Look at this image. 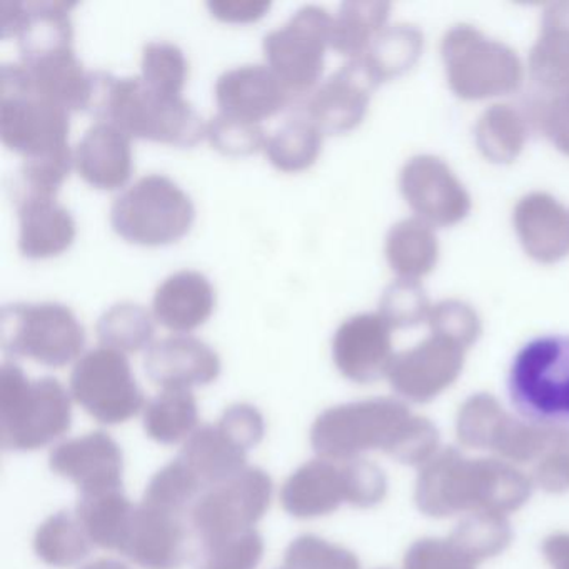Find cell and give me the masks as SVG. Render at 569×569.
<instances>
[{"mask_svg": "<svg viewBox=\"0 0 569 569\" xmlns=\"http://www.w3.org/2000/svg\"><path fill=\"white\" fill-rule=\"evenodd\" d=\"M511 538L512 532L506 516L491 512H472L466 516L449 536L476 565L505 551Z\"/></svg>", "mask_w": 569, "mask_h": 569, "instance_id": "cell-40", "label": "cell"}, {"mask_svg": "<svg viewBox=\"0 0 569 569\" xmlns=\"http://www.w3.org/2000/svg\"><path fill=\"white\" fill-rule=\"evenodd\" d=\"M431 302L421 282L396 279L379 299V315L392 329L412 328L428 321Z\"/></svg>", "mask_w": 569, "mask_h": 569, "instance_id": "cell-44", "label": "cell"}, {"mask_svg": "<svg viewBox=\"0 0 569 569\" xmlns=\"http://www.w3.org/2000/svg\"><path fill=\"white\" fill-rule=\"evenodd\" d=\"M391 4L379 0H349L332 18L331 48L349 59L361 58L386 28Z\"/></svg>", "mask_w": 569, "mask_h": 569, "instance_id": "cell-33", "label": "cell"}, {"mask_svg": "<svg viewBox=\"0 0 569 569\" xmlns=\"http://www.w3.org/2000/svg\"><path fill=\"white\" fill-rule=\"evenodd\" d=\"M28 16L26 2L19 0H2L0 2V32L2 38L19 36Z\"/></svg>", "mask_w": 569, "mask_h": 569, "instance_id": "cell-53", "label": "cell"}, {"mask_svg": "<svg viewBox=\"0 0 569 569\" xmlns=\"http://www.w3.org/2000/svg\"><path fill=\"white\" fill-rule=\"evenodd\" d=\"M89 78L91 94L86 111L114 124L129 138L172 146H194L206 138V122L182 96L152 91L141 76L118 78L92 71Z\"/></svg>", "mask_w": 569, "mask_h": 569, "instance_id": "cell-3", "label": "cell"}, {"mask_svg": "<svg viewBox=\"0 0 569 569\" xmlns=\"http://www.w3.org/2000/svg\"><path fill=\"white\" fill-rule=\"evenodd\" d=\"M92 541L78 516L62 511L51 516L36 532L34 548L39 558L51 566L68 568L91 552Z\"/></svg>", "mask_w": 569, "mask_h": 569, "instance_id": "cell-39", "label": "cell"}, {"mask_svg": "<svg viewBox=\"0 0 569 569\" xmlns=\"http://www.w3.org/2000/svg\"><path fill=\"white\" fill-rule=\"evenodd\" d=\"M72 161L78 174L92 188H121L131 178V138L114 124L94 122L76 144Z\"/></svg>", "mask_w": 569, "mask_h": 569, "instance_id": "cell-24", "label": "cell"}, {"mask_svg": "<svg viewBox=\"0 0 569 569\" xmlns=\"http://www.w3.org/2000/svg\"><path fill=\"white\" fill-rule=\"evenodd\" d=\"M246 452L221 426H204L192 432L179 459L208 491L244 471Z\"/></svg>", "mask_w": 569, "mask_h": 569, "instance_id": "cell-28", "label": "cell"}, {"mask_svg": "<svg viewBox=\"0 0 569 569\" xmlns=\"http://www.w3.org/2000/svg\"><path fill=\"white\" fill-rule=\"evenodd\" d=\"M532 492L531 478L501 459H469L456 448L436 452L419 471L415 499L431 518L461 512L506 516Z\"/></svg>", "mask_w": 569, "mask_h": 569, "instance_id": "cell-2", "label": "cell"}, {"mask_svg": "<svg viewBox=\"0 0 569 569\" xmlns=\"http://www.w3.org/2000/svg\"><path fill=\"white\" fill-rule=\"evenodd\" d=\"M315 451L326 459L348 461L366 451H382L402 465L425 466L438 452L436 426L412 415L392 398L366 399L328 409L311 429Z\"/></svg>", "mask_w": 569, "mask_h": 569, "instance_id": "cell-1", "label": "cell"}, {"mask_svg": "<svg viewBox=\"0 0 569 569\" xmlns=\"http://www.w3.org/2000/svg\"><path fill=\"white\" fill-rule=\"evenodd\" d=\"M219 112L259 122L291 104L288 89L264 64H244L222 72L216 81Z\"/></svg>", "mask_w": 569, "mask_h": 569, "instance_id": "cell-21", "label": "cell"}, {"mask_svg": "<svg viewBox=\"0 0 569 569\" xmlns=\"http://www.w3.org/2000/svg\"><path fill=\"white\" fill-rule=\"evenodd\" d=\"M476 566L449 538L419 539L405 558V569H476Z\"/></svg>", "mask_w": 569, "mask_h": 569, "instance_id": "cell-49", "label": "cell"}, {"mask_svg": "<svg viewBox=\"0 0 569 569\" xmlns=\"http://www.w3.org/2000/svg\"><path fill=\"white\" fill-rule=\"evenodd\" d=\"M24 66L31 76L32 86L42 98L61 106L68 112L88 109L91 78L74 49H66Z\"/></svg>", "mask_w": 569, "mask_h": 569, "instance_id": "cell-29", "label": "cell"}, {"mask_svg": "<svg viewBox=\"0 0 569 569\" xmlns=\"http://www.w3.org/2000/svg\"><path fill=\"white\" fill-rule=\"evenodd\" d=\"M96 332L104 348L136 352L151 346L149 342L154 336V321L144 306L129 301L118 302L99 316Z\"/></svg>", "mask_w": 569, "mask_h": 569, "instance_id": "cell-38", "label": "cell"}, {"mask_svg": "<svg viewBox=\"0 0 569 569\" xmlns=\"http://www.w3.org/2000/svg\"><path fill=\"white\" fill-rule=\"evenodd\" d=\"M146 375L162 389H189L216 381L221 361L214 349L192 336H169L144 355Z\"/></svg>", "mask_w": 569, "mask_h": 569, "instance_id": "cell-22", "label": "cell"}, {"mask_svg": "<svg viewBox=\"0 0 569 569\" xmlns=\"http://www.w3.org/2000/svg\"><path fill=\"white\" fill-rule=\"evenodd\" d=\"M206 138L222 154L246 156L264 149V129L259 122L244 121L218 112L206 122Z\"/></svg>", "mask_w": 569, "mask_h": 569, "instance_id": "cell-45", "label": "cell"}, {"mask_svg": "<svg viewBox=\"0 0 569 569\" xmlns=\"http://www.w3.org/2000/svg\"><path fill=\"white\" fill-rule=\"evenodd\" d=\"M51 468L76 482L82 496L122 489L124 458L121 448L102 431L59 445L52 451Z\"/></svg>", "mask_w": 569, "mask_h": 569, "instance_id": "cell-20", "label": "cell"}, {"mask_svg": "<svg viewBox=\"0 0 569 569\" xmlns=\"http://www.w3.org/2000/svg\"><path fill=\"white\" fill-rule=\"evenodd\" d=\"M202 492H206L204 486L178 458L156 472L142 501L191 516L192 506L201 498Z\"/></svg>", "mask_w": 569, "mask_h": 569, "instance_id": "cell-42", "label": "cell"}, {"mask_svg": "<svg viewBox=\"0 0 569 569\" xmlns=\"http://www.w3.org/2000/svg\"><path fill=\"white\" fill-rule=\"evenodd\" d=\"M71 396L54 378L31 381L19 366L0 368V438L12 451L44 448L69 431Z\"/></svg>", "mask_w": 569, "mask_h": 569, "instance_id": "cell-4", "label": "cell"}, {"mask_svg": "<svg viewBox=\"0 0 569 569\" xmlns=\"http://www.w3.org/2000/svg\"><path fill=\"white\" fill-rule=\"evenodd\" d=\"M136 506L126 498L122 489L81 496L78 519L92 545L122 552Z\"/></svg>", "mask_w": 569, "mask_h": 569, "instance_id": "cell-32", "label": "cell"}, {"mask_svg": "<svg viewBox=\"0 0 569 569\" xmlns=\"http://www.w3.org/2000/svg\"><path fill=\"white\" fill-rule=\"evenodd\" d=\"M84 341L81 322L59 302H12L0 311V342L8 355L62 368L81 355Z\"/></svg>", "mask_w": 569, "mask_h": 569, "instance_id": "cell-10", "label": "cell"}, {"mask_svg": "<svg viewBox=\"0 0 569 569\" xmlns=\"http://www.w3.org/2000/svg\"><path fill=\"white\" fill-rule=\"evenodd\" d=\"M441 58L449 88L465 101L512 94L525 81L519 56L472 26L459 24L446 32Z\"/></svg>", "mask_w": 569, "mask_h": 569, "instance_id": "cell-7", "label": "cell"}, {"mask_svg": "<svg viewBox=\"0 0 569 569\" xmlns=\"http://www.w3.org/2000/svg\"><path fill=\"white\" fill-rule=\"evenodd\" d=\"M468 348L448 336L431 332L425 341L399 352L388 369L392 389L412 402L438 398L461 375Z\"/></svg>", "mask_w": 569, "mask_h": 569, "instance_id": "cell-16", "label": "cell"}, {"mask_svg": "<svg viewBox=\"0 0 569 569\" xmlns=\"http://www.w3.org/2000/svg\"><path fill=\"white\" fill-rule=\"evenodd\" d=\"M378 86L365 59H349L301 102L299 114L329 134L351 131L365 119Z\"/></svg>", "mask_w": 569, "mask_h": 569, "instance_id": "cell-17", "label": "cell"}, {"mask_svg": "<svg viewBox=\"0 0 569 569\" xmlns=\"http://www.w3.org/2000/svg\"><path fill=\"white\" fill-rule=\"evenodd\" d=\"M535 128L569 158V89L568 91L549 92L546 98L532 102L529 109Z\"/></svg>", "mask_w": 569, "mask_h": 569, "instance_id": "cell-48", "label": "cell"}, {"mask_svg": "<svg viewBox=\"0 0 569 569\" xmlns=\"http://www.w3.org/2000/svg\"><path fill=\"white\" fill-rule=\"evenodd\" d=\"M331 28L329 12L309 4L262 38L266 66L291 98L315 91L325 68L326 49L331 48Z\"/></svg>", "mask_w": 569, "mask_h": 569, "instance_id": "cell-11", "label": "cell"}, {"mask_svg": "<svg viewBox=\"0 0 569 569\" xmlns=\"http://www.w3.org/2000/svg\"><path fill=\"white\" fill-rule=\"evenodd\" d=\"M456 432L468 448L488 449L512 462H536L551 442L555 428L519 421L495 396L479 392L459 409Z\"/></svg>", "mask_w": 569, "mask_h": 569, "instance_id": "cell-13", "label": "cell"}, {"mask_svg": "<svg viewBox=\"0 0 569 569\" xmlns=\"http://www.w3.org/2000/svg\"><path fill=\"white\" fill-rule=\"evenodd\" d=\"M512 224L529 258L555 264L569 254V211L548 192H529L519 199Z\"/></svg>", "mask_w": 569, "mask_h": 569, "instance_id": "cell-23", "label": "cell"}, {"mask_svg": "<svg viewBox=\"0 0 569 569\" xmlns=\"http://www.w3.org/2000/svg\"><path fill=\"white\" fill-rule=\"evenodd\" d=\"M536 485L548 492H565L569 489V428H555L541 458L535 466Z\"/></svg>", "mask_w": 569, "mask_h": 569, "instance_id": "cell-50", "label": "cell"}, {"mask_svg": "<svg viewBox=\"0 0 569 569\" xmlns=\"http://www.w3.org/2000/svg\"><path fill=\"white\" fill-rule=\"evenodd\" d=\"M71 392L92 418L104 425L126 422L144 406L124 352L104 346L78 359L71 372Z\"/></svg>", "mask_w": 569, "mask_h": 569, "instance_id": "cell-12", "label": "cell"}, {"mask_svg": "<svg viewBox=\"0 0 569 569\" xmlns=\"http://www.w3.org/2000/svg\"><path fill=\"white\" fill-rule=\"evenodd\" d=\"M264 552V541L256 529L199 542L194 569H256Z\"/></svg>", "mask_w": 569, "mask_h": 569, "instance_id": "cell-41", "label": "cell"}, {"mask_svg": "<svg viewBox=\"0 0 569 569\" xmlns=\"http://www.w3.org/2000/svg\"><path fill=\"white\" fill-rule=\"evenodd\" d=\"M209 12L219 21L252 22L261 19L271 9L266 0H211Z\"/></svg>", "mask_w": 569, "mask_h": 569, "instance_id": "cell-52", "label": "cell"}, {"mask_svg": "<svg viewBox=\"0 0 569 569\" xmlns=\"http://www.w3.org/2000/svg\"><path fill=\"white\" fill-rule=\"evenodd\" d=\"M198 421V402L189 389H164L146 405V432L161 445L191 438Z\"/></svg>", "mask_w": 569, "mask_h": 569, "instance_id": "cell-36", "label": "cell"}, {"mask_svg": "<svg viewBox=\"0 0 569 569\" xmlns=\"http://www.w3.org/2000/svg\"><path fill=\"white\" fill-rule=\"evenodd\" d=\"M188 78L184 52L168 41H152L142 48L141 79L152 91L181 96Z\"/></svg>", "mask_w": 569, "mask_h": 569, "instance_id": "cell-43", "label": "cell"}, {"mask_svg": "<svg viewBox=\"0 0 569 569\" xmlns=\"http://www.w3.org/2000/svg\"><path fill=\"white\" fill-rule=\"evenodd\" d=\"M14 204L19 219L18 248L24 258H52L74 241V219L56 198L26 196L16 198Z\"/></svg>", "mask_w": 569, "mask_h": 569, "instance_id": "cell-25", "label": "cell"}, {"mask_svg": "<svg viewBox=\"0 0 569 569\" xmlns=\"http://www.w3.org/2000/svg\"><path fill=\"white\" fill-rule=\"evenodd\" d=\"M74 2L36 0L26 2L28 16L18 36L21 64L72 48L71 9Z\"/></svg>", "mask_w": 569, "mask_h": 569, "instance_id": "cell-30", "label": "cell"}, {"mask_svg": "<svg viewBox=\"0 0 569 569\" xmlns=\"http://www.w3.org/2000/svg\"><path fill=\"white\" fill-rule=\"evenodd\" d=\"M529 74L545 91L569 89V0L542 12L538 39L529 52Z\"/></svg>", "mask_w": 569, "mask_h": 569, "instance_id": "cell-27", "label": "cell"}, {"mask_svg": "<svg viewBox=\"0 0 569 569\" xmlns=\"http://www.w3.org/2000/svg\"><path fill=\"white\" fill-rule=\"evenodd\" d=\"M188 551V515L146 501L136 506L122 555L144 569H179Z\"/></svg>", "mask_w": 569, "mask_h": 569, "instance_id": "cell-18", "label": "cell"}, {"mask_svg": "<svg viewBox=\"0 0 569 569\" xmlns=\"http://www.w3.org/2000/svg\"><path fill=\"white\" fill-rule=\"evenodd\" d=\"M392 331L379 312H362L346 319L332 338V359L345 378L375 382L388 375L395 359Z\"/></svg>", "mask_w": 569, "mask_h": 569, "instance_id": "cell-19", "label": "cell"}, {"mask_svg": "<svg viewBox=\"0 0 569 569\" xmlns=\"http://www.w3.org/2000/svg\"><path fill=\"white\" fill-rule=\"evenodd\" d=\"M272 481L268 472L248 468L234 478L212 486L192 506L191 526L199 542L229 538L254 529L271 505Z\"/></svg>", "mask_w": 569, "mask_h": 569, "instance_id": "cell-14", "label": "cell"}, {"mask_svg": "<svg viewBox=\"0 0 569 569\" xmlns=\"http://www.w3.org/2000/svg\"><path fill=\"white\" fill-rule=\"evenodd\" d=\"M385 254L398 279L421 281L438 264L435 228L418 218L396 222L386 236Z\"/></svg>", "mask_w": 569, "mask_h": 569, "instance_id": "cell-31", "label": "cell"}, {"mask_svg": "<svg viewBox=\"0 0 569 569\" xmlns=\"http://www.w3.org/2000/svg\"><path fill=\"white\" fill-rule=\"evenodd\" d=\"M322 131L299 114L266 138L264 152L271 164L282 172H298L315 164L321 151Z\"/></svg>", "mask_w": 569, "mask_h": 569, "instance_id": "cell-37", "label": "cell"}, {"mask_svg": "<svg viewBox=\"0 0 569 569\" xmlns=\"http://www.w3.org/2000/svg\"><path fill=\"white\" fill-rule=\"evenodd\" d=\"M69 112L42 98L24 64L0 69V139L26 158L69 148Z\"/></svg>", "mask_w": 569, "mask_h": 569, "instance_id": "cell-8", "label": "cell"}, {"mask_svg": "<svg viewBox=\"0 0 569 569\" xmlns=\"http://www.w3.org/2000/svg\"><path fill=\"white\" fill-rule=\"evenodd\" d=\"M429 331L448 336L471 348L482 332L481 318L468 302L459 299H446L432 306L428 316Z\"/></svg>", "mask_w": 569, "mask_h": 569, "instance_id": "cell-47", "label": "cell"}, {"mask_svg": "<svg viewBox=\"0 0 569 569\" xmlns=\"http://www.w3.org/2000/svg\"><path fill=\"white\" fill-rule=\"evenodd\" d=\"M475 141L489 162L511 164L528 141V119L512 106H491L476 122Z\"/></svg>", "mask_w": 569, "mask_h": 569, "instance_id": "cell-34", "label": "cell"}, {"mask_svg": "<svg viewBox=\"0 0 569 569\" xmlns=\"http://www.w3.org/2000/svg\"><path fill=\"white\" fill-rule=\"evenodd\" d=\"M425 48V36L416 26L395 24L382 29L365 56L379 84L399 78L419 61Z\"/></svg>", "mask_w": 569, "mask_h": 569, "instance_id": "cell-35", "label": "cell"}, {"mask_svg": "<svg viewBox=\"0 0 569 569\" xmlns=\"http://www.w3.org/2000/svg\"><path fill=\"white\" fill-rule=\"evenodd\" d=\"M218 425L246 451L258 446L264 436L262 416L249 405H234L226 409Z\"/></svg>", "mask_w": 569, "mask_h": 569, "instance_id": "cell-51", "label": "cell"}, {"mask_svg": "<svg viewBox=\"0 0 569 569\" xmlns=\"http://www.w3.org/2000/svg\"><path fill=\"white\" fill-rule=\"evenodd\" d=\"M399 189L416 218L431 228H451L471 211V196L452 169L436 156L409 159L399 172Z\"/></svg>", "mask_w": 569, "mask_h": 569, "instance_id": "cell-15", "label": "cell"}, {"mask_svg": "<svg viewBox=\"0 0 569 569\" xmlns=\"http://www.w3.org/2000/svg\"><path fill=\"white\" fill-rule=\"evenodd\" d=\"M214 305V288L209 279L201 272L182 269L156 288L152 316L171 331L189 332L208 321Z\"/></svg>", "mask_w": 569, "mask_h": 569, "instance_id": "cell-26", "label": "cell"}, {"mask_svg": "<svg viewBox=\"0 0 569 569\" xmlns=\"http://www.w3.org/2000/svg\"><path fill=\"white\" fill-rule=\"evenodd\" d=\"M286 569V568H284Z\"/></svg>", "mask_w": 569, "mask_h": 569, "instance_id": "cell-56", "label": "cell"}, {"mask_svg": "<svg viewBox=\"0 0 569 569\" xmlns=\"http://www.w3.org/2000/svg\"><path fill=\"white\" fill-rule=\"evenodd\" d=\"M509 396L528 422L569 425V336H542L522 346L508 378Z\"/></svg>", "mask_w": 569, "mask_h": 569, "instance_id": "cell-6", "label": "cell"}, {"mask_svg": "<svg viewBox=\"0 0 569 569\" xmlns=\"http://www.w3.org/2000/svg\"><path fill=\"white\" fill-rule=\"evenodd\" d=\"M542 555L552 569H569V535L556 532L542 542Z\"/></svg>", "mask_w": 569, "mask_h": 569, "instance_id": "cell-54", "label": "cell"}, {"mask_svg": "<svg viewBox=\"0 0 569 569\" xmlns=\"http://www.w3.org/2000/svg\"><path fill=\"white\" fill-rule=\"evenodd\" d=\"M109 221L116 234L132 244H169L191 228L194 206L174 181L148 174L116 196Z\"/></svg>", "mask_w": 569, "mask_h": 569, "instance_id": "cell-9", "label": "cell"}, {"mask_svg": "<svg viewBox=\"0 0 569 569\" xmlns=\"http://www.w3.org/2000/svg\"><path fill=\"white\" fill-rule=\"evenodd\" d=\"M385 472L366 459H312L302 465L281 489L282 508L299 519L335 512L342 502L372 508L385 499Z\"/></svg>", "mask_w": 569, "mask_h": 569, "instance_id": "cell-5", "label": "cell"}, {"mask_svg": "<svg viewBox=\"0 0 569 569\" xmlns=\"http://www.w3.org/2000/svg\"><path fill=\"white\" fill-rule=\"evenodd\" d=\"M82 569H129L128 566L122 562L116 561V559H98V561L89 562Z\"/></svg>", "mask_w": 569, "mask_h": 569, "instance_id": "cell-55", "label": "cell"}, {"mask_svg": "<svg viewBox=\"0 0 569 569\" xmlns=\"http://www.w3.org/2000/svg\"><path fill=\"white\" fill-rule=\"evenodd\" d=\"M286 569H361L355 552L315 535L299 536L284 558Z\"/></svg>", "mask_w": 569, "mask_h": 569, "instance_id": "cell-46", "label": "cell"}]
</instances>
